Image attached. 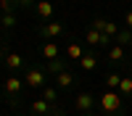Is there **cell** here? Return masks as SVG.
I'll return each instance as SVG.
<instances>
[{
	"label": "cell",
	"mask_w": 132,
	"mask_h": 116,
	"mask_svg": "<svg viewBox=\"0 0 132 116\" xmlns=\"http://www.w3.org/2000/svg\"><path fill=\"white\" fill-rule=\"evenodd\" d=\"M42 58H45L48 63H50V61H56V58H61V48H58L53 40L45 42V45H42Z\"/></svg>",
	"instance_id": "7c38bea8"
},
{
	"label": "cell",
	"mask_w": 132,
	"mask_h": 116,
	"mask_svg": "<svg viewBox=\"0 0 132 116\" xmlns=\"http://www.w3.org/2000/svg\"><path fill=\"white\" fill-rule=\"evenodd\" d=\"M35 11H37V16H40L42 21H50V19H53V11H56V8H53L50 0H37V3H35Z\"/></svg>",
	"instance_id": "9c48e42d"
},
{
	"label": "cell",
	"mask_w": 132,
	"mask_h": 116,
	"mask_svg": "<svg viewBox=\"0 0 132 116\" xmlns=\"http://www.w3.org/2000/svg\"><path fill=\"white\" fill-rule=\"evenodd\" d=\"M93 29H98L106 37H116V32H119V26L114 24V21H106V19H95L93 21Z\"/></svg>",
	"instance_id": "ba28073f"
},
{
	"label": "cell",
	"mask_w": 132,
	"mask_h": 116,
	"mask_svg": "<svg viewBox=\"0 0 132 116\" xmlns=\"http://www.w3.org/2000/svg\"><path fill=\"white\" fill-rule=\"evenodd\" d=\"M5 3H13V5H16V0H5Z\"/></svg>",
	"instance_id": "d4e9b609"
},
{
	"label": "cell",
	"mask_w": 132,
	"mask_h": 116,
	"mask_svg": "<svg viewBox=\"0 0 132 116\" xmlns=\"http://www.w3.org/2000/svg\"><path fill=\"white\" fill-rule=\"evenodd\" d=\"M5 69L8 71H21L24 69V56L21 53H16V50H11V53H5Z\"/></svg>",
	"instance_id": "52a82bcc"
},
{
	"label": "cell",
	"mask_w": 132,
	"mask_h": 116,
	"mask_svg": "<svg viewBox=\"0 0 132 116\" xmlns=\"http://www.w3.org/2000/svg\"><path fill=\"white\" fill-rule=\"evenodd\" d=\"M77 63H79V69H82V71H95V66H98V58L93 56V53H85V56H82L79 61H77Z\"/></svg>",
	"instance_id": "5bb4252c"
},
{
	"label": "cell",
	"mask_w": 132,
	"mask_h": 116,
	"mask_svg": "<svg viewBox=\"0 0 132 116\" xmlns=\"http://www.w3.org/2000/svg\"><path fill=\"white\" fill-rule=\"evenodd\" d=\"M66 56H69L71 61H79V58L85 56V50H82V45H77V42H71V45L66 48Z\"/></svg>",
	"instance_id": "ac0fdd59"
},
{
	"label": "cell",
	"mask_w": 132,
	"mask_h": 116,
	"mask_svg": "<svg viewBox=\"0 0 132 116\" xmlns=\"http://www.w3.org/2000/svg\"><path fill=\"white\" fill-rule=\"evenodd\" d=\"M37 32H40V37L45 42H50V40H56L58 34H63V24H61V21H45Z\"/></svg>",
	"instance_id": "3957f363"
},
{
	"label": "cell",
	"mask_w": 132,
	"mask_h": 116,
	"mask_svg": "<svg viewBox=\"0 0 132 116\" xmlns=\"http://www.w3.org/2000/svg\"><path fill=\"white\" fill-rule=\"evenodd\" d=\"M93 105H95V98H93V92H77V98H74V108L79 111V113H90L93 111Z\"/></svg>",
	"instance_id": "8992f818"
},
{
	"label": "cell",
	"mask_w": 132,
	"mask_h": 116,
	"mask_svg": "<svg viewBox=\"0 0 132 116\" xmlns=\"http://www.w3.org/2000/svg\"><path fill=\"white\" fill-rule=\"evenodd\" d=\"M0 24H3L5 29H13V26H16V13H3Z\"/></svg>",
	"instance_id": "44dd1931"
},
{
	"label": "cell",
	"mask_w": 132,
	"mask_h": 116,
	"mask_svg": "<svg viewBox=\"0 0 132 116\" xmlns=\"http://www.w3.org/2000/svg\"><path fill=\"white\" fill-rule=\"evenodd\" d=\"M29 111L35 113V116H48V113H53V105H50L48 100H42V98H37V100H32V105H29Z\"/></svg>",
	"instance_id": "30bf717a"
},
{
	"label": "cell",
	"mask_w": 132,
	"mask_h": 116,
	"mask_svg": "<svg viewBox=\"0 0 132 116\" xmlns=\"http://www.w3.org/2000/svg\"><path fill=\"white\" fill-rule=\"evenodd\" d=\"M101 111L108 113V116L119 113V111H122V95H119L116 90H106L101 95Z\"/></svg>",
	"instance_id": "6da1fadb"
},
{
	"label": "cell",
	"mask_w": 132,
	"mask_h": 116,
	"mask_svg": "<svg viewBox=\"0 0 132 116\" xmlns=\"http://www.w3.org/2000/svg\"><path fill=\"white\" fill-rule=\"evenodd\" d=\"M85 42H87V45H95V48H108V45H111V37H106V34H101V32H98V29H87L85 32Z\"/></svg>",
	"instance_id": "5b68a950"
},
{
	"label": "cell",
	"mask_w": 132,
	"mask_h": 116,
	"mask_svg": "<svg viewBox=\"0 0 132 116\" xmlns=\"http://www.w3.org/2000/svg\"><path fill=\"white\" fill-rule=\"evenodd\" d=\"M90 116H93V113H90Z\"/></svg>",
	"instance_id": "f1b7e54d"
},
{
	"label": "cell",
	"mask_w": 132,
	"mask_h": 116,
	"mask_svg": "<svg viewBox=\"0 0 132 116\" xmlns=\"http://www.w3.org/2000/svg\"><path fill=\"white\" fill-rule=\"evenodd\" d=\"M45 79H48V71L40 69V66H32L24 74V84L32 87V90H42V87H45Z\"/></svg>",
	"instance_id": "7a4b0ae2"
},
{
	"label": "cell",
	"mask_w": 132,
	"mask_h": 116,
	"mask_svg": "<svg viewBox=\"0 0 132 116\" xmlns=\"http://www.w3.org/2000/svg\"><path fill=\"white\" fill-rule=\"evenodd\" d=\"M124 50L127 48H122V45H111V50H108V61H111V63H122L124 61Z\"/></svg>",
	"instance_id": "2e32d148"
},
{
	"label": "cell",
	"mask_w": 132,
	"mask_h": 116,
	"mask_svg": "<svg viewBox=\"0 0 132 116\" xmlns=\"http://www.w3.org/2000/svg\"><path fill=\"white\" fill-rule=\"evenodd\" d=\"M3 58H5V53H3V50H0V61H3Z\"/></svg>",
	"instance_id": "cb8c5ba5"
},
{
	"label": "cell",
	"mask_w": 132,
	"mask_h": 116,
	"mask_svg": "<svg viewBox=\"0 0 132 116\" xmlns=\"http://www.w3.org/2000/svg\"><path fill=\"white\" fill-rule=\"evenodd\" d=\"M24 87H27L24 79L16 77V74H8V77L3 79V92H5V95H11V98H16V95L24 90Z\"/></svg>",
	"instance_id": "277c9868"
},
{
	"label": "cell",
	"mask_w": 132,
	"mask_h": 116,
	"mask_svg": "<svg viewBox=\"0 0 132 116\" xmlns=\"http://www.w3.org/2000/svg\"><path fill=\"white\" fill-rule=\"evenodd\" d=\"M71 84H74V74H71L69 69H63V71L56 74V87H58V90H69Z\"/></svg>",
	"instance_id": "8fae6325"
},
{
	"label": "cell",
	"mask_w": 132,
	"mask_h": 116,
	"mask_svg": "<svg viewBox=\"0 0 132 116\" xmlns=\"http://www.w3.org/2000/svg\"><path fill=\"white\" fill-rule=\"evenodd\" d=\"M53 116H63V113H53Z\"/></svg>",
	"instance_id": "4316f807"
},
{
	"label": "cell",
	"mask_w": 132,
	"mask_h": 116,
	"mask_svg": "<svg viewBox=\"0 0 132 116\" xmlns=\"http://www.w3.org/2000/svg\"><path fill=\"white\" fill-rule=\"evenodd\" d=\"M16 5H35V0H16Z\"/></svg>",
	"instance_id": "603a6c76"
},
{
	"label": "cell",
	"mask_w": 132,
	"mask_h": 116,
	"mask_svg": "<svg viewBox=\"0 0 132 116\" xmlns=\"http://www.w3.org/2000/svg\"><path fill=\"white\" fill-rule=\"evenodd\" d=\"M116 45H122V48L132 45V29H119L116 32Z\"/></svg>",
	"instance_id": "e0dca14e"
},
{
	"label": "cell",
	"mask_w": 132,
	"mask_h": 116,
	"mask_svg": "<svg viewBox=\"0 0 132 116\" xmlns=\"http://www.w3.org/2000/svg\"><path fill=\"white\" fill-rule=\"evenodd\" d=\"M129 77H132V69H129Z\"/></svg>",
	"instance_id": "83f0119b"
},
{
	"label": "cell",
	"mask_w": 132,
	"mask_h": 116,
	"mask_svg": "<svg viewBox=\"0 0 132 116\" xmlns=\"http://www.w3.org/2000/svg\"><path fill=\"white\" fill-rule=\"evenodd\" d=\"M119 95H127V98H132V77L129 74H122V82H119Z\"/></svg>",
	"instance_id": "9a60e30c"
},
{
	"label": "cell",
	"mask_w": 132,
	"mask_h": 116,
	"mask_svg": "<svg viewBox=\"0 0 132 116\" xmlns=\"http://www.w3.org/2000/svg\"><path fill=\"white\" fill-rule=\"evenodd\" d=\"M119 82H122V74L119 71H111L106 77V84H108V90H119Z\"/></svg>",
	"instance_id": "d6986e66"
},
{
	"label": "cell",
	"mask_w": 132,
	"mask_h": 116,
	"mask_svg": "<svg viewBox=\"0 0 132 116\" xmlns=\"http://www.w3.org/2000/svg\"><path fill=\"white\" fill-rule=\"evenodd\" d=\"M0 116H13V113H0Z\"/></svg>",
	"instance_id": "484cf974"
},
{
	"label": "cell",
	"mask_w": 132,
	"mask_h": 116,
	"mask_svg": "<svg viewBox=\"0 0 132 116\" xmlns=\"http://www.w3.org/2000/svg\"><path fill=\"white\" fill-rule=\"evenodd\" d=\"M63 69H69V66L63 63V58H56V61L48 63V71H50V74H58V71H63Z\"/></svg>",
	"instance_id": "ffe728a7"
},
{
	"label": "cell",
	"mask_w": 132,
	"mask_h": 116,
	"mask_svg": "<svg viewBox=\"0 0 132 116\" xmlns=\"http://www.w3.org/2000/svg\"><path fill=\"white\" fill-rule=\"evenodd\" d=\"M40 98H42V100H48L53 108H56V103H58V87H50V84H45V87L40 90Z\"/></svg>",
	"instance_id": "4fadbf2b"
},
{
	"label": "cell",
	"mask_w": 132,
	"mask_h": 116,
	"mask_svg": "<svg viewBox=\"0 0 132 116\" xmlns=\"http://www.w3.org/2000/svg\"><path fill=\"white\" fill-rule=\"evenodd\" d=\"M124 24H127V29H132V11H127V16H124Z\"/></svg>",
	"instance_id": "7402d4cb"
}]
</instances>
